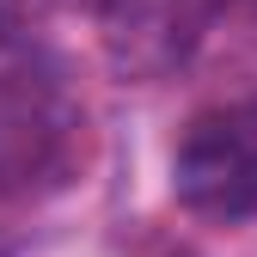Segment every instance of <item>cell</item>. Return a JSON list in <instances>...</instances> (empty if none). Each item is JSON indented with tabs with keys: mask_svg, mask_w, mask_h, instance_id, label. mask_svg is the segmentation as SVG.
Listing matches in <instances>:
<instances>
[{
	"mask_svg": "<svg viewBox=\"0 0 257 257\" xmlns=\"http://www.w3.org/2000/svg\"><path fill=\"white\" fill-rule=\"evenodd\" d=\"M86 122L74 98L31 61L0 68V196H43L80 172Z\"/></svg>",
	"mask_w": 257,
	"mask_h": 257,
	"instance_id": "cell-1",
	"label": "cell"
},
{
	"mask_svg": "<svg viewBox=\"0 0 257 257\" xmlns=\"http://www.w3.org/2000/svg\"><path fill=\"white\" fill-rule=\"evenodd\" d=\"M172 190L208 220H257V98L214 104L184 128Z\"/></svg>",
	"mask_w": 257,
	"mask_h": 257,
	"instance_id": "cell-2",
	"label": "cell"
},
{
	"mask_svg": "<svg viewBox=\"0 0 257 257\" xmlns=\"http://www.w3.org/2000/svg\"><path fill=\"white\" fill-rule=\"evenodd\" d=\"M196 19H202V0H104L110 43L135 61V68L178 61L184 43L196 37Z\"/></svg>",
	"mask_w": 257,
	"mask_h": 257,
	"instance_id": "cell-3",
	"label": "cell"
},
{
	"mask_svg": "<svg viewBox=\"0 0 257 257\" xmlns=\"http://www.w3.org/2000/svg\"><path fill=\"white\" fill-rule=\"evenodd\" d=\"M13 61H25V49H19V37H13V25L0 19V68H13Z\"/></svg>",
	"mask_w": 257,
	"mask_h": 257,
	"instance_id": "cell-4",
	"label": "cell"
}]
</instances>
